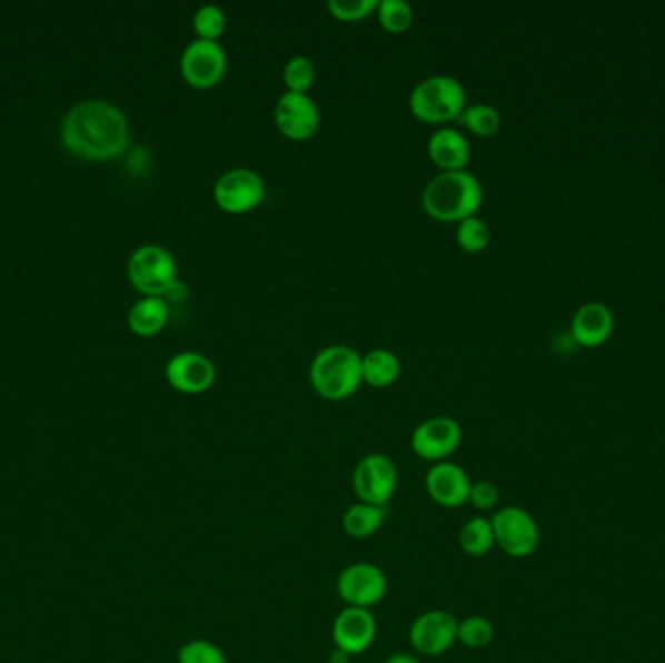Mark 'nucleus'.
I'll return each instance as SVG.
<instances>
[{"label": "nucleus", "instance_id": "obj_18", "mask_svg": "<svg viewBox=\"0 0 665 663\" xmlns=\"http://www.w3.org/2000/svg\"><path fill=\"white\" fill-rule=\"evenodd\" d=\"M428 155L441 170L459 171L464 170L469 162L472 148L464 132L457 131L454 127H440L428 140Z\"/></svg>", "mask_w": 665, "mask_h": 663}, {"label": "nucleus", "instance_id": "obj_14", "mask_svg": "<svg viewBox=\"0 0 665 663\" xmlns=\"http://www.w3.org/2000/svg\"><path fill=\"white\" fill-rule=\"evenodd\" d=\"M166 379L176 392L199 395L209 392L217 379V368L209 356L186 350L171 356L166 364Z\"/></svg>", "mask_w": 665, "mask_h": 663}, {"label": "nucleus", "instance_id": "obj_6", "mask_svg": "<svg viewBox=\"0 0 665 663\" xmlns=\"http://www.w3.org/2000/svg\"><path fill=\"white\" fill-rule=\"evenodd\" d=\"M490 524L495 532L496 547H500L504 555L527 558L539 547V525L522 506H504L496 509L495 516L490 517Z\"/></svg>", "mask_w": 665, "mask_h": 663}, {"label": "nucleus", "instance_id": "obj_12", "mask_svg": "<svg viewBox=\"0 0 665 663\" xmlns=\"http://www.w3.org/2000/svg\"><path fill=\"white\" fill-rule=\"evenodd\" d=\"M457 623L449 611H425L410 625V646L423 656H441L457 642Z\"/></svg>", "mask_w": 665, "mask_h": 663}, {"label": "nucleus", "instance_id": "obj_31", "mask_svg": "<svg viewBox=\"0 0 665 663\" xmlns=\"http://www.w3.org/2000/svg\"><path fill=\"white\" fill-rule=\"evenodd\" d=\"M498 502H500V491L493 481L483 478V481L472 483L467 504H472L473 508L479 509V512H490L498 506Z\"/></svg>", "mask_w": 665, "mask_h": 663}, {"label": "nucleus", "instance_id": "obj_19", "mask_svg": "<svg viewBox=\"0 0 665 663\" xmlns=\"http://www.w3.org/2000/svg\"><path fill=\"white\" fill-rule=\"evenodd\" d=\"M170 317L168 301L160 296H145L132 304L127 316L131 332L139 337H152L162 332Z\"/></svg>", "mask_w": 665, "mask_h": 663}, {"label": "nucleus", "instance_id": "obj_9", "mask_svg": "<svg viewBox=\"0 0 665 663\" xmlns=\"http://www.w3.org/2000/svg\"><path fill=\"white\" fill-rule=\"evenodd\" d=\"M215 202L230 215L257 209L265 199V179L251 168H232L215 184Z\"/></svg>", "mask_w": 665, "mask_h": 663}, {"label": "nucleus", "instance_id": "obj_23", "mask_svg": "<svg viewBox=\"0 0 665 663\" xmlns=\"http://www.w3.org/2000/svg\"><path fill=\"white\" fill-rule=\"evenodd\" d=\"M459 121L469 129V131L479 135V137H493L498 132L503 125V117L498 113L495 106L488 103H473L464 109Z\"/></svg>", "mask_w": 665, "mask_h": 663}, {"label": "nucleus", "instance_id": "obj_16", "mask_svg": "<svg viewBox=\"0 0 665 663\" xmlns=\"http://www.w3.org/2000/svg\"><path fill=\"white\" fill-rule=\"evenodd\" d=\"M426 494L441 508H461L469 501L472 478L454 462L434 463L425 477Z\"/></svg>", "mask_w": 665, "mask_h": 663}, {"label": "nucleus", "instance_id": "obj_2", "mask_svg": "<svg viewBox=\"0 0 665 663\" xmlns=\"http://www.w3.org/2000/svg\"><path fill=\"white\" fill-rule=\"evenodd\" d=\"M483 202L479 179L469 171H440L426 184L423 207L428 217L440 222H461L475 217Z\"/></svg>", "mask_w": 665, "mask_h": 663}, {"label": "nucleus", "instance_id": "obj_22", "mask_svg": "<svg viewBox=\"0 0 665 663\" xmlns=\"http://www.w3.org/2000/svg\"><path fill=\"white\" fill-rule=\"evenodd\" d=\"M457 541H459V547L467 556L480 558V556L488 555L496 545L490 519L485 516H475L467 519L459 530Z\"/></svg>", "mask_w": 665, "mask_h": 663}, {"label": "nucleus", "instance_id": "obj_11", "mask_svg": "<svg viewBox=\"0 0 665 663\" xmlns=\"http://www.w3.org/2000/svg\"><path fill=\"white\" fill-rule=\"evenodd\" d=\"M464 431L451 417L426 418L415 428L410 436V447L415 455L428 463L448 462L451 454H456L461 446Z\"/></svg>", "mask_w": 665, "mask_h": 663}, {"label": "nucleus", "instance_id": "obj_4", "mask_svg": "<svg viewBox=\"0 0 665 663\" xmlns=\"http://www.w3.org/2000/svg\"><path fill=\"white\" fill-rule=\"evenodd\" d=\"M409 108L413 116L425 123H448L459 119L467 108L464 85L448 75L425 78L413 88Z\"/></svg>", "mask_w": 665, "mask_h": 663}, {"label": "nucleus", "instance_id": "obj_7", "mask_svg": "<svg viewBox=\"0 0 665 663\" xmlns=\"http://www.w3.org/2000/svg\"><path fill=\"white\" fill-rule=\"evenodd\" d=\"M397 483L399 471L389 455L368 454L356 463L353 488L358 502L386 508L387 502L394 498Z\"/></svg>", "mask_w": 665, "mask_h": 663}, {"label": "nucleus", "instance_id": "obj_5", "mask_svg": "<svg viewBox=\"0 0 665 663\" xmlns=\"http://www.w3.org/2000/svg\"><path fill=\"white\" fill-rule=\"evenodd\" d=\"M127 275L139 293L162 298L178 283V263L166 247L147 244L132 251Z\"/></svg>", "mask_w": 665, "mask_h": 663}, {"label": "nucleus", "instance_id": "obj_24", "mask_svg": "<svg viewBox=\"0 0 665 663\" xmlns=\"http://www.w3.org/2000/svg\"><path fill=\"white\" fill-rule=\"evenodd\" d=\"M495 639V626L483 615H469L457 623V641L464 644L465 649H487Z\"/></svg>", "mask_w": 665, "mask_h": 663}, {"label": "nucleus", "instance_id": "obj_30", "mask_svg": "<svg viewBox=\"0 0 665 663\" xmlns=\"http://www.w3.org/2000/svg\"><path fill=\"white\" fill-rule=\"evenodd\" d=\"M378 0H329L327 8L340 22H358L378 10Z\"/></svg>", "mask_w": 665, "mask_h": 663}, {"label": "nucleus", "instance_id": "obj_29", "mask_svg": "<svg viewBox=\"0 0 665 663\" xmlns=\"http://www.w3.org/2000/svg\"><path fill=\"white\" fill-rule=\"evenodd\" d=\"M178 663H228L225 650L215 642L195 639L179 649Z\"/></svg>", "mask_w": 665, "mask_h": 663}, {"label": "nucleus", "instance_id": "obj_28", "mask_svg": "<svg viewBox=\"0 0 665 663\" xmlns=\"http://www.w3.org/2000/svg\"><path fill=\"white\" fill-rule=\"evenodd\" d=\"M193 28L199 39L218 41L226 31V14L217 4H202L193 16Z\"/></svg>", "mask_w": 665, "mask_h": 663}, {"label": "nucleus", "instance_id": "obj_3", "mask_svg": "<svg viewBox=\"0 0 665 663\" xmlns=\"http://www.w3.org/2000/svg\"><path fill=\"white\" fill-rule=\"evenodd\" d=\"M310 382L319 397L343 402L363 384V356L347 345L326 347L311 360Z\"/></svg>", "mask_w": 665, "mask_h": 663}, {"label": "nucleus", "instance_id": "obj_1", "mask_svg": "<svg viewBox=\"0 0 665 663\" xmlns=\"http://www.w3.org/2000/svg\"><path fill=\"white\" fill-rule=\"evenodd\" d=\"M61 139L70 155L108 162L123 155L131 142L129 121L121 109L106 100H86L69 109Z\"/></svg>", "mask_w": 665, "mask_h": 663}, {"label": "nucleus", "instance_id": "obj_17", "mask_svg": "<svg viewBox=\"0 0 665 663\" xmlns=\"http://www.w3.org/2000/svg\"><path fill=\"white\" fill-rule=\"evenodd\" d=\"M615 317L602 301H588L576 309L570 324V335L582 348L604 347L612 339Z\"/></svg>", "mask_w": 665, "mask_h": 663}, {"label": "nucleus", "instance_id": "obj_20", "mask_svg": "<svg viewBox=\"0 0 665 663\" xmlns=\"http://www.w3.org/2000/svg\"><path fill=\"white\" fill-rule=\"evenodd\" d=\"M384 522H386V508L356 502L345 509L340 525H343V532L347 533L350 540L363 541L370 540L371 535H376L381 530Z\"/></svg>", "mask_w": 665, "mask_h": 663}, {"label": "nucleus", "instance_id": "obj_13", "mask_svg": "<svg viewBox=\"0 0 665 663\" xmlns=\"http://www.w3.org/2000/svg\"><path fill=\"white\" fill-rule=\"evenodd\" d=\"M275 123L290 140H308L321 123L318 103L308 93L285 92L275 106Z\"/></svg>", "mask_w": 665, "mask_h": 663}, {"label": "nucleus", "instance_id": "obj_15", "mask_svg": "<svg viewBox=\"0 0 665 663\" xmlns=\"http://www.w3.org/2000/svg\"><path fill=\"white\" fill-rule=\"evenodd\" d=\"M378 634V623L370 610L345 607L332 621L335 649L347 652L348 656H360L371 649Z\"/></svg>", "mask_w": 665, "mask_h": 663}, {"label": "nucleus", "instance_id": "obj_27", "mask_svg": "<svg viewBox=\"0 0 665 663\" xmlns=\"http://www.w3.org/2000/svg\"><path fill=\"white\" fill-rule=\"evenodd\" d=\"M376 12L389 33H403L413 23V7L405 0H381Z\"/></svg>", "mask_w": 665, "mask_h": 663}, {"label": "nucleus", "instance_id": "obj_33", "mask_svg": "<svg viewBox=\"0 0 665 663\" xmlns=\"http://www.w3.org/2000/svg\"><path fill=\"white\" fill-rule=\"evenodd\" d=\"M348 662H350V656H348L347 652H343V650H339V649L332 650L331 663H348Z\"/></svg>", "mask_w": 665, "mask_h": 663}, {"label": "nucleus", "instance_id": "obj_8", "mask_svg": "<svg viewBox=\"0 0 665 663\" xmlns=\"http://www.w3.org/2000/svg\"><path fill=\"white\" fill-rule=\"evenodd\" d=\"M337 594L347 607L371 610L386 597V572L371 563L348 564L337 578Z\"/></svg>", "mask_w": 665, "mask_h": 663}, {"label": "nucleus", "instance_id": "obj_25", "mask_svg": "<svg viewBox=\"0 0 665 663\" xmlns=\"http://www.w3.org/2000/svg\"><path fill=\"white\" fill-rule=\"evenodd\" d=\"M318 77L316 65L304 55H296L285 65L282 80L287 86V92L306 93L310 90Z\"/></svg>", "mask_w": 665, "mask_h": 663}, {"label": "nucleus", "instance_id": "obj_10", "mask_svg": "<svg viewBox=\"0 0 665 663\" xmlns=\"http://www.w3.org/2000/svg\"><path fill=\"white\" fill-rule=\"evenodd\" d=\"M226 67H228V57L225 47L209 39L197 38L191 43H187L179 61V69L187 85L195 88L217 86L225 78Z\"/></svg>", "mask_w": 665, "mask_h": 663}, {"label": "nucleus", "instance_id": "obj_26", "mask_svg": "<svg viewBox=\"0 0 665 663\" xmlns=\"http://www.w3.org/2000/svg\"><path fill=\"white\" fill-rule=\"evenodd\" d=\"M456 239L457 244L467 254H480L490 244V230H488L487 224L483 222L480 218H465V220L457 224Z\"/></svg>", "mask_w": 665, "mask_h": 663}, {"label": "nucleus", "instance_id": "obj_32", "mask_svg": "<svg viewBox=\"0 0 665 663\" xmlns=\"http://www.w3.org/2000/svg\"><path fill=\"white\" fill-rule=\"evenodd\" d=\"M386 663H420V662H418L417 657L410 656V654H405V652H399V654H394V656L387 657Z\"/></svg>", "mask_w": 665, "mask_h": 663}, {"label": "nucleus", "instance_id": "obj_21", "mask_svg": "<svg viewBox=\"0 0 665 663\" xmlns=\"http://www.w3.org/2000/svg\"><path fill=\"white\" fill-rule=\"evenodd\" d=\"M401 376V363L391 350L374 348L363 356V382L371 387H387Z\"/></svg>", "mask_w": 665, "mask_h": 663}]
</instances>
